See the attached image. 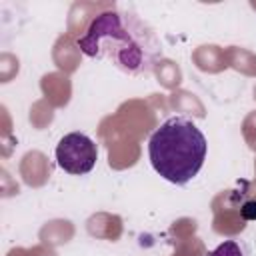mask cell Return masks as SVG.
I'll return each mask as SVG.
<instances>
[{"label": "cell", "mask_w": 256, "mask_h": 256, "mask_svg": "<svg viewBox=\"0 0 256 256\" xmlns=\"http://www.w3.org/2000/svg\"><path fill=\"white\" fill-rule=\"evenodd\" d=\"M98 160L96 144L82 132H70L60 138L56 146V162L68 174H88Z\"/></svg>", "instance_id": "3"}, {"label": "cell", "mask_w": 256, "mask_h": 256, "mask_svg": "<svg viewBox=\"0 0 256 256\" xmlns=\"http://www.w3.org/2000/svg\"><path fill=\"white\" fill-rule=\"evenodd\" d=\"M208 142L202 130L184 116L162 122L148 140L152 168L172 184L190 182L206 160Z\"/></svg>", "instance_id": "1"}, {"label": "cell", "mask_w": 256, "mask_h": 256, "mask_svg": "<svg viewBox=\"0 0 256 256\" xmlns=\"http://www.w3.org/2000/svg\"><path fill=\"white\" fill-rule=\"evenodd\" d=\"M242 216L248 218V220L256 218V202H248V204H244V208H242Z\"/></svg>", "instance_id": "5"}, {"label": "cell", "mask_w": 256, "mask_h": 256, "mask_svg": "<svg viewBox=\"0 0 256 256\" xmlns=\"http://www.w3.org/2000/svg\"><path fill=\"white\" fill-rule=\"evenodd\" d=\"M208 256H244L242 248L234 240H224L220 246H216Z\"/></svg>", "instance_id": "4"}, {"label": "cell", "mask_w": 256, "mask_h": 256, "mask_svg": "<svg viewBox=\"0 0 256 256\" xmlns=\"http://www.w3.org/2000/svg\"><path fill=\"white\" fill-rule=\"evenodd\" d=\"M102 38H114L116 42H120V52H122V64H126V68H136L142 62L140 50L138 46L132 42V38L128 36V32L122 30L120 26V18L116 12H104L100 14L88 28L86 36L78 40V46L82 48L84 54L94 56V52L100 46Z\"/></svg>", "instance_id": "2"}]
</instances>
